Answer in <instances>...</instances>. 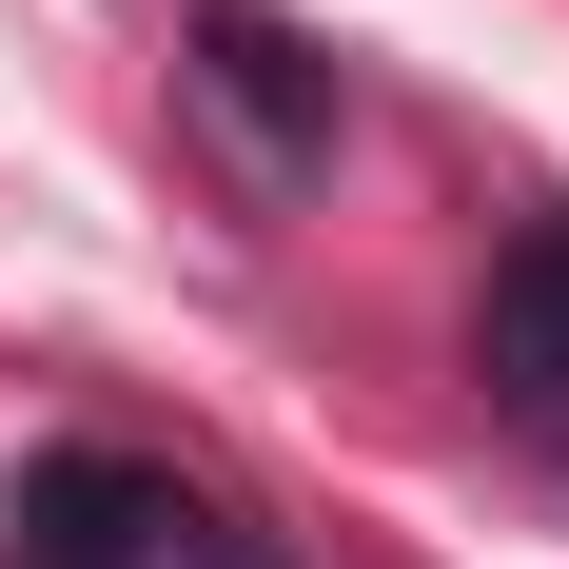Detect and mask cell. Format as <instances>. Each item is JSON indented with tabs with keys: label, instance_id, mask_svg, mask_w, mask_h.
Here are the masks:
<instances>
[{
	"label": "cell",
	"instance_id": "obj_1",
	"mask_svg": "<svg viewBox=\"0 0 569 569\" xmlns=\"http://www.w3.org/2000/svg\"><path fill=\"white\" fill-rule=\"evenodd\" d=\"M20 569H276V550H256V530L197 491V471L40 452V471H20Z\"/></svg>",
	"mask_w": 569,
	"mask_h": 569
},
{
	"label": "cell",
	"instance_id": "obj_2",
	"mask_svg": "<svg viewBox=\"0 0 569 569\" xmlns=\"http://www.w3.org/2000/svg\"><path fill=\"white\" fill-rule=\"evenodd\" d=\"M177 79H197V118H217L236 138V177H315L335 158V59L295 40V20H256V0H197V59H177Z\"/></svg>",
	"mask_w": 569,
	"mask_h": 569
},
{
	"label": "cell",
	"instance_id": "obj_3",
	"mask_svg": "<svg viewBox=\"0 0 569 569\" xmlns=\"http://www.w3.org/2000/svg\"><path fill=\"white\" fill-rule=\"evenodd\" d=\"M471 373H491V412H511L530 452H569V217H530L511 256H491V295H471Z\"/></svg>",
	"mask_w": 569,
	"mask_h": 569
}]
</instances>
